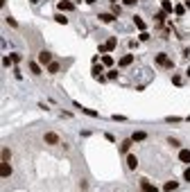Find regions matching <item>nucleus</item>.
<instances>
[{"label":"nucleus","mask_w":190,"mask_h":192,"mask_svg":"<svg viewBox=\"0 0 190 192\" xmlns=\"http://www.w3.org/2000/svg\"><path fill=\"white\" fill-rule=\"evenodd\" d=\"M154 61H156V63H158L161 68H172V66H174V61H172V59H170L168 54H163V52L154 57Z\"/></svg>","instance_id":"nucleus-1"},{"label":"nucleus","mask_w":190,"mask_h":192,"mask_svg":"<svg viewBox=\"0 0 190 192\" xmlns=\"http://www.w3.org/2000/svg\"><path fill=\"white\" fill-rule=\"evenodd\" d=\"M39 63H43V66H50V63H52V54H50L48 50H43L41 54H39Z\"/></svg>","instance_id":"nucleus-2"},{"label":"nucleus","mask_w":190,"mask_h":192,"mask_svg":"<svg viewBox=\"0 0 190 192\" xmlns=\"http://www.w3.org/2000/svg\"><path fill=\"white\" fill-rule=\"evenodd\" d=\"M43 140L48 142V145H57V142H59V136H57L54 131H48V133L43 136Z\"/></svg>","instance_id":"nucleus-3"},{"label":"nucleus","mask_w":190,"mask_h":192,"mask_svg":"<svg viewBox=\"0 0 190 192\" xmlns=\"http://www.w3.org/2000/svg\"><path fill=\"white\" fill-rule=\"evenodd\" d=\"M116 45H118V41H116V39H109L104 45H100V52H109V50L116 48Z\"/></svg>","instance_id":"nucleus-4"},{"label":"nucleus","mask_w":190,"mask_h":192,"mask_svg":"<svg viewBox=\"0 0 190 192\" xmlns=\"http://www.w3.org/2000/svg\"><path fill=\"white\" fill-rule=\"evenodd\" d=\"M9 174H11V165H9V163H0V176H9Z\"/></svg>","instance_id":"nucleus-5"},{"label":"nucleus","mask_w":190,"mask_h":192,"mask_svg":"<svg viewBox=\"0 0 190 192\" xmlns=\"http://www.w3.org/2000/svg\"><path fill=\"white\" fill-rule=\"evenodd\" d=\"M127 167H129V170H136V167H138V158H136L134 154L127 156Z\"/></svg>","instance_id":"nucleus-6"},{"label":"nucleus","mask_w":190,"mask_h":192,"mask_svg":"<svg viewBox=\"0 0 190 192\" xmlns=\"http://www.w3.org/2000/svg\"><path fill=\"white\" fill-rule=\"evenodd\" d=\"M61 11H70V9H75V5L73 2H68V0H59V5H57Z\"/></svg>","instance_id":"nucleus-7"},{"label":"nucleus","mask_w":190,"mask_h":192,"mask_svg":"<svg viewBox=\"0 0 190 192\" xmlns=\"http://www.w3.org/2000/svg\"><path fill=\"white\" fill-rule=\"evenodd\" d=\"M179 161L181 163H190V149H181L179 152Z\"/></svg>","instance_id":"nucleus-8"},{"label":"nucleus","mask_w":190,"mask_h":192,"mask_svg":"<svg viewBox=\"0 0 190 192\" xmlns=\"http://www.w3.org/2000/svg\"><path fill=\"white\" fill-rule=\"evenodd\" d=\"M100 20L109 25V23H113V20H116V14H100Z\"/></svg>","instance_id":"nucleus-9"},{"label":"nucleus","mask_w":190,"mask_h":192,"mask_svg":"<svg viewBox=\"0 0 190 192\" xmlns=\"http://www.w3.org/2000/svg\"><path fill=\"white\" fill-rule=\"evenodd\" d=\"M145 138H147L145 131H136L134 136H131V140H134V142H140V140H145Z\"/></svg>","instance_id":"nucleus-10"},{"label":"nucleus","mask_w":190,"mask_h":192,"mask_svg":"<svg viewBox=\"0 0 190 192\" xmlns=\"http://www.w3.org/2000/svg\"><path fill=\"white\" fill-rule=\"evenodd\" d=\"M134 23H136V27H138L140 32H145V27H147V25H145V20H143L140 16H134Z\"/></svg>","instance_id":"nucleus-11"},{"label":"nucleus","mask_w":190,"mask_h":192,"mask_svg":"<svg viewBox=\"0 0 190 192\" xmlns=\"http://www.w3.org/2000/svg\"><path fill=\"white\" fill-rule=\"evenodd\" d=\"M0 158H2L5 163H9V158H11V152H9V147H2V152H0Z\"/></svg>","instance_id":"nucleus-12"},{"label":"nucleus","mask_w":190,"mask_h":192,"mask_svg":"<svg viewBox=\"0 0 190 192\" xmlns=\"http://www.w3.org/2000/svg\"><path fill=\"white\" fill-rule=\"evenodd\" d=\"M91 72H93V77H95V79H102V81H104V77H102V68L97 66V63L93 66V70H91Z\"/></svg>","instance_id":"nucleus-13"},{"label":"nucleus","mask_w":190,"mask_h":192,"mask_svg":"<svg viewBox=\"0 0 190 192\" xmlns=\"http://www.w3.org/2000/svg\"><path fill=\"white\" fill-rule=\"evenodd\" d=\"M131 61H134V57H131V54H127V57H122V59H120L118 63H120V68H125V66H129Z\"/></svg>","instance_id":"nucleus-14"},{"label":"nucleus","mask_w":190,"mask_h":192,"mask_svg":"<svg viewBox=\"0 0 190 192\" xmlns=\"http://www.w3.org/2000/svg\"><path fill=\"white\" fill-rule=\"evenodd\" d=\"M131 142H134V140H122V145H120V152L127 154V152H129V147H131Z\"/></svg>","instance_id":"nucleus-15"},{"label":"nucleus","mask_w":190,"mask_h":192,"mask_svg":"<svg viewBox=\"0 0 190 192\" xmlns=\"http://www.w3.org/2000/svg\"><path fill=\"white\" fill-rule=\"evenodd\" d=\"M177 188H179V183H177V181H168V183L163 185V190H168V192L170 190H177Z\"/></svg>","instance_id":"nucleus-16"},{"label":"nucleus","mask_w":190,"mask_h":192,"mask_svg":"<svg viewBox=\"0 0 190 192\" xmlns=\"http://www.w3.org/2000/svg\"><path fill=\"white\" fill-rule=\"evenodd\" d=\"M140 188L145 190V192H156V188H154L152 183H147V181H143V183H140Z\"/></svg>","instance_id":"nucleus-17"},{"label":"nucleus","mask_w":190,"mask_h":192,"mask_svg":"<svg viewBox=\"0 0 190 192\" xmlns=\"http://www.w3.org/2000/svg\"><path fill=\"white\" fill-rule=\"evenodd\" d=\"M174 14H177V16H183V14H186V7H183V5H177V7H174Z\"/></svg>","instance_id":"nucleus-18"},{"label":"nucleus","mask_w":190,"mask_h":192,"mask_svg":"<svg viewBox=\"0 0 190 192\" xmlns=\"http://www.w3.org/2000/svg\"><path fill=\"white\" fill-rule=\"evenodd\" d=\"M154 20H156V23H163V20H165V11H158V14H154Z\"/></svg>","instance_id":"nucleus-19"},{"label":"nucleus","mask_w":190,"mask_h":192,"mask_svg":"<svg viewBox=\"0 0 190 192\" xmlns=\"http://www.w3.org/2000/svg\"><path fill=\"white\" fill-rule=\"evenodd\" d=\"M54 20L59 23V25H66V23H68V20H66V16H61V14H57V16H54Z\"/></svg>","instance_id":"nucleus-20"},{"label":"nucleus","mask_w":190,"mask_h":192,"mask_svg":"<svg viewBox=\"0 0 190 192\" xmlns=\"http://www.w3.org/2000/svg\"><path fill=\"white\" fill-rule=\"evenodd\" d=\"M48 70H50V72H57V70H59V63H57V61H52V63L48 66Z\"/></svg>","instance_id":"nucleus-21"},{"label":"nucleus","mask_w":190,"mask_h":192,"mask_svg":"<svg viewBox=\"0 0 190 192\" xmlns=\"http://www.w3.org/2000/svg\"><path fill=\"white\" fill-rule=\"evenodd\" d=\"M30 68H32L34 75H41V68H39V63H30Z\"/></svg>","instance_id":"nucleus-22"},{"label":"nucleus","mask_w":190,"mask_h":192,"mask_svg":"<svg viewBox=\"0 0 190 192\" xmlns=\"http://www.w3.org/2000/svg\"><path fill=\"white\" fill-rule=\"evenodd\" d=\"M102 63H104V66H113V59L111 57H102Z\"/></svg>","instance_id":"nucleus-23"},{"label":"nucleus","mask_w":190,"mask_h":192,"mask_svg":"<svg viewBox=\"0 0 190 192\" xmlns=\"http://www.w3.org/2000/svg\"><path fill=\"white\" fill-rule=\"evenodd\" d=\"M7 25H11V27H18V20H16V18H11V16H9V18H7Z\"/></svg>","instance_id":"nucleus-24"},{"label":"nucleus","mask_w":190,"mask_h":192,"mask_svg":"<svg viewBox=\"0 0 190 192\" xmlns=\"http://www.w3.org/2000/svg\"><path fill=\"white\" fill-rule=\"evenodd\" d=\"M11 61H14V63L20 61V54H18V52H11Z\"/></svg>","instance_id":"nucleus-25"},{"label":"nucleus","mask_w":190,"mask_h":192,"mask_svg":"<svg viewBox=\"0 0 190 192\" xmlns=\"http://www.w3.org/2000/svg\"><path fill=\"white\" fill-rule=\"evenodd\" d=\"M106 75H109V79H118V70H109Z\"/></svg>","instance_id":"nucleus-26"},{"label":"nucleus","mask_w":190,"mask_h":192,"mask_svg":"<svg viewBox=\"0 0 190 192\" xmlns=\"http://www.w3.org/2000/svg\"><path fill=\"white\" fill-rule=\"evenodd\" d=\"M165 122H174V124H177V122H179V118H177V115H168V118H165Z\"/></svg>","instance_id":"nucleus-27"},{"label":"nucleus","mask_w":190,"mask_h":192,"mask_svg":"<svg viewBox=\"0 0 190 192\" xmlns=\"http://www.w3.org/2000/svg\"><path fill=\"white\" fill-rule=\"evenodd\" d=\"M122 2H125V5H127V7H134V5H136V2H138V0H122Z\"/></svg>","instance_id":"nucleus-28"},{"label":"nucleus","mask_w":190,"mask_h":192,"mask_svg":"<svg viewBox=\"0 0 190 192\" xmlns=\"http://www.w3.org/2000/svg\"><path fill=\"white\" fill-rule=\"evenodd\" d=\"M84 113H86V115H93V118L97 115V111H91V109H84Z\"/></svg>","instance_id":"nucleus-29"},{"label":"nucleus","mask_w":190,"mask_h":192,"mask_svg":"<svg viewBox=\"0 0 190 192\" xmlns=\"http://www.w3.org/2000/svg\"><path fill=\"white\" fill-rule=\"evenodd\" d=\"M183 179H186V181H190V167H188L186 172H183Z\"/></svg>","instance_id":"nucleus-30"},{"label":"nucleus","mask_w":190,"mask_h":192,"mask_svg":"<svg viewBox=\"0 0 190 192\" xmlns=\"http://www.w3.org/2000/svg\"><path fill=\"white\" fill-rule=\"evenodd\" d=\"M95 2V0H86V5H93Z\"/></svg>","instance_id":"nucleus-31"},{"label":"nucleus","mask_w":190,"mask_h":192,"mask_svg":"<svg viewBox=\"0 0 190 192\" xmlns=\"http://www.w3.org/2000/svg\"><path fill=\"white\" fill-rule=\"evenodd\" d=\"M188 75H190V66H188Z\"/></svg>","instance_id":"nucleus-32"}]
</instances>
